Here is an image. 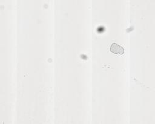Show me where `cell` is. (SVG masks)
Here are the masks:
<instances>
[{
  "instance_id": "obj_1",
  "label": "cell",
  "mask_w": 155,
  "mask_h": 124,
  "mask_svg": "<svg viewBox=\"0 0 155 124\" xmlns=\"http://www.w3.org/2000/svg\"><path fill=\"white\" fill-rule=\"evenodd\" d=\"M110 51L111 53L114 54H119V55L123 54L124 52V48L121 46L116 44V43H113L111 44L110 47Z\"/></svg>"
}]
</instances>
